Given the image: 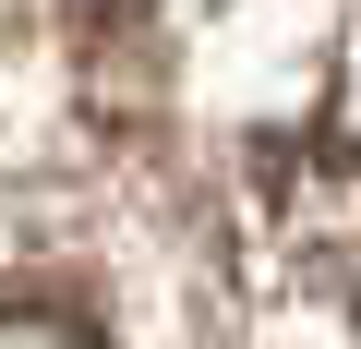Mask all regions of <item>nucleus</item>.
I'll use <instances>...</instances> for the list:
<instances>
[]
</instances>
